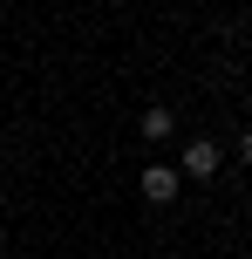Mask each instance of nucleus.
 <instances>
[{
    "label": "nucleus",
    "mask_w": 252,
    "mask_h": 259,
    "mask_svg": "<svg viewBox=\"0 0 252 259\" xmlns=\"http://www.w3.org/2000/svg\"><path fill=\"white\" fill-rule=\"evenodd\" d=\"M218 164H225V150H218L212 137H198V143H184V150H177V178H212Z\"/></svg>",
    "instance_id": "obj_1"
},
{
    "label": "nucleus",
    "mask_w": 252,
    "mask_h": 259,
    "mask_svg": "<svg viewBox=\"0 0 252 259\" xmlns=\"http://www.w3.org/2000/svg\"><path fill=\"white\" fill-rule=\"evenodd\" d=\"M177 184H184V178H177L171 164H143V198H150V205H177Z\"/></svg>",
    "instance_id": "obj_2"
},
{
    "label": "nucleus",
    "mask_w": 252,
    "mask_h": 259,
    "mask_svg": "<svg viewBox=\"0 0 252 259\" xmlns=\"http://www.w3.org/2000/svg\"><path fill=\"white\" fill-rule=\"evenodd\" d=\"M171 130H177V116H171L164 103H150V109H143V143H164Z\"/></svg>",
    "instance_id": "obj_3"
},
{
    "label": "nucleus",
    "mask_w": 252,
    "mask_h": 259,
    "mask_svg": "<svg viewBox=\"0 0 252 259\" xmlns=\"http://www.w3.org/2000/svg\"><path fill=\"white\" fill-rule=\"evenodd\" d=\"M232 150H239V164L252 170V130H245V137H239V143H232Z\"/></svg>",
    "instance_id": "obj_4"
},
{
    "label": "nucleus",
    "mask_w": 252,
    "mask_h": 259,
    "mask_svg": "<svg viewBox=\"0 0 252 259\" xmlns=\"http://www.w3.org/2000/svg\"><path fill=\"white\" fill-rule=\"evenodd\" d=\"M0 246H7V225H0Z\"/></svg>",
    "instance_id": "obj_5"
},
{
    "label": "nucleus",
    "mask_w": 252,
    "mask_h": 259,
    "mask_svg": "<svg viewBox=\"0 0 252 259\" xmlns=\"http://www.w3.org/2000/svg\"><path fill=\"white\" fill-rule=\"evenodd\" d=\"M245 211H252V198H245Z\"/></svg>",
    "instance_id": "obj_6"
}]
</instances>
